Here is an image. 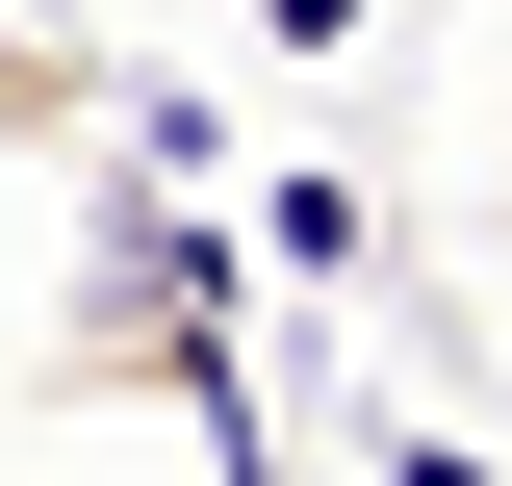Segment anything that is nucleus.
Instances as JSON below:
<instances>
[{"label":"nucleus","instance_id":"nucleus-1","mask_svg":"<svg viewBox=\"0 0 512 486\" xmlns=\"http://www.w3.org/2000/svg\"><path fill=\"white\" fill-rule=\"evenodd\" d=\"M0 154H103V52H52V26H0Z\"/></svg>","mask_w":512,"mask_h":486}]
</instances>
